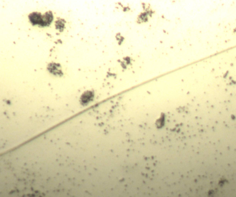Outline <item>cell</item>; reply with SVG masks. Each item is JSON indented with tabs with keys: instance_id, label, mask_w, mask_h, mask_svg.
Returning a JSON list of instances; mask_svg holds the SVG:
<instances>
[{
	"instance_id": "cell-1",
	"label": "cell",
	"mask_w": 236,
	"mask_h": 197,
	"mask_svg": "<svg viewBox=\"0 0 236 197\" xmlns=\"http://www.w3.org/2000/svg\"><path fill=\"white\" fill-rule=\"evenodd\" d=\"M91 96L88 95H87V94L84 95L83 96L82 98V102L84 103H86L87 102H89L90 98H91Z\"/></svg>"
}]
</instances>
